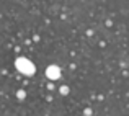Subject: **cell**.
<instances>
[{"mask_svg": "<svg viewBox=\"0 0 129 116\" xmlns=\"http://www.w3.org/2000/svg\"><path fill=\"white\" fill-rule=\"evenodd\" d=\"M60 67L59 66H49L46 69V75H47V78H51V80H57V78L60 77Z\"/></svg>", "mask_w": 129, "mask_h": 116, "instance_id": "obj_2", "label": "cell"}, {"mask_svg": "<svg viewBox=\"0 0 129 116\" xmlns=\"http://www.w3.org/2000/svg\"><path fill=\"white\" fill-rule=\"evenodd\" d=\"M15 67L20 74H23V75H26V77L35 75V72H36V66L31 61H28L26 57H18V59L15 61Z\"/></svg>", "mask_w": 129, "mask_h": 116, "instance_id": "obj_1", "label": "cell"}, {"mask_svg": "<svg viewBox=\"0 0 129 116\" xmlns=\"http://www.w3.org/2000/svg\"><path fill=\"white\" fill-rule=\"evenodd\" d=\"M16 97H18L20 100H23V98L26 97V93H25V92H23V90H18V92H16Z\"/></svg>", "mask_w": 129, "mask_h": 116, "instance_id": "obj_3", "label": "cell"}, {"mask_svg": "<svg viewBox=\"0 0 129 116\" xmlns=\"http://www.w3.org/2000/svg\"><path fill=\"white\" fill-rule=\"evenodd\" d=\"M85 114H87V116H90V114H91V110H88V108H87V110H85Z\"/></svg>", "mask_w": 129, "mask_h": 116, "instance_id": "obj_5", "label": "cell"}, {"mask_svg": "<svg viewBox=\"0 0 129 116\" xmlns=\"http://www.w3.org/2000/svg\"><path fill=\"white\" fill-rule=\"evenodd\" d=\"M60 93L67 95V93H69V87H60Z\"/></svg>", "mask_w": 129, "mask_h": 116, "instance_id": "obj_4", "label": "cell"}]
</instances>
